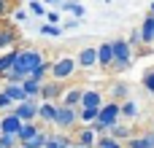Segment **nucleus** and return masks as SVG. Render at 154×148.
Masks as SVG:
<instances>
[{
  "label": "nucleus",
  "instance_id": "f257e3e1",
  "mask_svg": "<svg viewBox=\"0 0 154 148\" xmlns=\"http://www.w3.org/2000/svg\"><path fill=\"white\" fill-rule=\"evenodd\" d=\"M46 62V54L38 49V46H19V54H16V62H14V70L24 78H30V73Z\"/></svg>",
  "mask_w": 154,
  "mask_h": 148
},
{
  "label": "nucleus",
  "instance_id": "f03ea898",
  "mask_svg": "<svg viewBox=\"0 0 154 148\" xmlns=\"http://www.w3.org/2000/svg\"><path fill=\"white\" fill-rule=\"evenodd\" d=\"M114 43V67H111V73H125V70H130L133 67V59H135V51H133V46L127 43V38H116V40H111Z\"/></svg>",
  "mask_w": 154,
  "mask_h": 148
},
{
  "label": "nucleus",
  "instance_id": "7ed1b4c3",
  "mask_svg": "<svg viewBox=\"0 0 154 148\" xmlns=\"http://www.w3.org/2000/svg\"><path fill=\"white\" fill-rule=\"evenodd\" d=\"M76 73H79V62H76V57H60L57 62H51V70H49V75L54 78V81H70V78H76Z\"/></svg>",
  "mask_w": 154,
  "mask_h": 148
},
{
  "label": "nucleus",
  "instance_id": "20e7f679",
  "mask_svg": "<svg viewBox=\"0 0 154 148\" xmlns=\"http://www.w3.org/2000/svg\"><path fill=\"white\" fill-rule=\"evenodd\" d=\"M54 127L62 132H70V129H76L79 127V108H70V105H62V102H57V119H54Z\"/></svg>",
  "mask_w": 154,
  "mask_h": 148
},
{
  "label": "nucleus",
  "instance_id": "39448f33",
  "mask_svg": "<svg viewBox=\"0 0 154 148\" xmlns=\"http://www.w3.org/2000/svg\"><path fill=\"white\" fill-rule=\"evenodd\" d=\"M38 97H27L24 102H19V105H14V116L19 119V121H35L38 119Z\"/></svg>",
  "mask_w": 154,
  "mask_h": 148
},
{
  "label": "nucleus",
  "instance_id": "423d86ee",
  "mask_svg": "<svg viewBox=\"0 0 154 148\" xmlns=\"http://www.w3.org/2000/svg\"><path fill=\"white\" fill-rule=\"evenodd\" d=\"M119 119H122V108H119V102L106 100V102L100 105V111H97V121H103L106 127H114V124H119Z\"/></svg>",
  "mask_w": 154,
  "mask_h": 148
},
{
  "label": "nucleus",
  "instance_id": "0eeeda50",
  "mask_svg": "<svg viewBox=\"0 0 154 148\" xmlns=\"http://www.w3.org/2000/svg\"><path fill=\"white\" fill-rule=\"evenodd\" d=\"M16 43H19V30H16V24L0 19V54L8 51V49H14Z\"/></svg>",
  "mask_w": 154,
  "mask_h": 148
},
{
  "label": "nucleus",
  "instance_id": "6e6552de",
  "mask_svg": "<svg viewBox=\"0 0 154 148\" xmlns=\"http://www.w3.org/2000/svg\"><path fill=\"white\" fill-rule=\"evenodd\" d=\"M97 67L103 73H111V67H114V43L111 40L97 43Z\"/></svg>",
  "mask_w": 154,
  "mask_h": 148
},
{
  "label": "nucleus",
  "instance_id": "1a4fd4ad",
  "mask_svg": "<svg viewBox=\"0 0 154 148\" xmlns=\"http://www.w3.org/2000/svg\"><path fill=\"white\" fill-rule=\"evenodd\" d=\"M62 92H65V86H62V81H43L41 84V94H38V100H46V102H57V100H62Z\"/></svg>",
  "mask_w": 154,
  "mask_h": 148
},
{
  "label": "nucleus",
  "instance_id": "9d476101",
  "mask_svg": "<svg viewBox=\"0 0 154 148\" xmlns=\"http://www.w3.org/2000/svg\"><path fill=\"white\" fill-rule=\"evenodd\" d=\"M76 62H79V70H95L97 67V46H81Z\"/></svg>",
  "mask_w": 154,
  "mask_h": 148
},
{
  "label": "nucleus",
  "instance_id": "9b49d317",
  "mask_svg": "<svg viewBox=\"0 0 154 148\" xmlns=\"http://www.w3.org/2000/svg\"><path fill=\"white\" fill-rule=\"evenodd\" d=\"M103 102H106V94L97 86H84V97H81V105L84 108H100Z\"/></svg>",
  "mask_w": 154,
  "mask_h": 148
},
{
  "label": "nucleus",
  "instance_id": "f8f14e48",
  "mask_svg": "<svg viewBox=\"0 0 154 148\" xmlns=\"http://www.w3.org/2000/svg\"><path fill=\"white\" fill-rule=\"evenodd\" d=\"M81 97H84V86L76 84V86H65L60 102H62V105H70V108H79V105H81Z\"/></svg>",
  "mask_w": 154,
  "mask_h": 148
},
{
  "label": "nucleus",
  "instance_id": "ddd939ff",
  "mask_svg": "<svg viewBox=\"0 0 154 148\" xmlns=\"http://www.w3.org/2000/svg\"><path fill=\"white\" fill-rule=\"evenodd\" d=\"M106 100H114V102H125V100H130V84H125V81H114L111 86H108V97Z\"/></svg>",
  "mask_w": 154,
  "mask_h": 148
},
{
  "label": "nucleus",
  "instance_id": "4468645a",
  "mask_svg": "<svg viewBox=\"0 0 154 148\" xmlns=\"http://www.w3.org/2000/svg\"><path fill=\"white\" fill-rule=\"evenodd\" d=\"M54 119H57V102L41 100V102H38V119H35V121H41V124H54Z\"/></svg>",
  "mask_w": 154,
  "mask_h": 148
},
{
  "label": "nucleus",
  "instance_id": "2eb2a0df",
  "mask_svg": "<svg viewBox=\"0 0 154 148\" xmlns=\"http://www.w3.org/2000/svg\"><path fill=\"white\" fill-rule=\"evenodd\" d=\"M73 143H79V146H89V148H95V143H97V135L92 132V127L87 124H81V129H73Z\"/></svg>",
  "mask_w": 154,
  "mask_h": 148
},
{
  "label": "nucleus",
  "instance_id": "dca6fc26",
  "mask_svg": "<svg viewBox=\"0 0 154 148\" xmlns=\"http://www.w3.org/2000/svg\"><path fill=\"white\" fill-rule=\"evenodd\" d=\"M141 43H143V49H149L154 43V13H146L143 16V22H141Z\"/></svg>",
  "mask_w": 154,
  "mask_h": 148
},
{
  "label": "nucleus",
  "instance_id": "f3484780",
  "mask_svg": "<svg viewBox=\"0 0 154 148\" xmlns=\"http://www.w3.org/2000/svg\"><path fill=\"white\" fill-rule=\"evenodd\" d=\"M108 135H111L114 140H122V143H125V140H130L133 135H141V132L133 129L130 124H114V127H108Z\"/></svg>",
  "mask_w": 154,
  "mask_h": 148
},
{
  "label": "nucleus",
  "instance_id": "a211bd4d",
  "mask_svg": "<svg viewBox=\"0 0 154 148\" xmlns=\"http://www.w3.org/2000/svg\"><path fill=\"white\" fill-rule=\"evenodd\" d=\"M60 8L65 13H70L73 19H84V13H87V5L79 3V0H60Z\"/></svg>",
  "mask_w": 154,
  "mask_h": 148
},
{
  "label": "nucleus",
  "instance_id": "6ab92c4d",
  "mask_svg": "<svg viewBox=\"0 0 154 148\" xmlns=\"http://www.w3.org/2000/svg\"><path fill=\"white\" fill-rule=\"evenodd\" d=\"M41 129H43V124H41V121H22V127H19L16 138H19V143H22V140H30V138H35Z\"/></svg>",
  "mask_w": 154,
  "mask_h": 148
},
{
  "label": "nucleus",
  "instance_id": "aec40b11",
  "mask_svg": "<svg viewBox=\"0 0 154 148\" xmlns=\"http://www.w3.org/2000/svg\"><path fill=\"white\" fill-rule=\"evenodd\" d=\"M19 127H22V121H19L11 111L0 116V132H5V135H16V132H19Z\"/></svg>",
  "mask_w": 154,
  "mask_h": 148
},
{
  "label": "nucleus",
  "instance_id": "412c9836",
  "mask_svg": "<svg viewBox=\"0 0 154 148\" xmlns=\"http://www.w3.org/2000/svg\"><path fill=\"white\" fill-rule=\"evenodd\" d=\"M0 89H3V92L11 97V102H14V105H19V102H24V100H27V94H24L22 84H3Z\"/></svg>",
  "mask_w": 154,
  "mask_h": 148
},
{
  "label": "nucleus",
  "instance_id": "4be33fe9",
  "mask_svg": "<svg viewBox=\"0 0 154 148\" xmlns=\"http://www.w3.org/2000/svg\"><path fill=\"white\" fill-rule=\"evenodd\" d=\"M119 108H122V119H127V121H135L138 116H141V105L130 97V100H125V102H119Z\"/></svg>",
  "mask_w": 154,
  "mask_h": 148
},
{
  "label": "nucleus",
  "instance_id": "5701e85b",
  "mask_svg": "<svg viewBox=\"0 0 154 148\" xmlns=\"http://www.w3.org/2000/svg\"><path fill=\"white\" fill-rule=\"evenodd\" d=\"M16 54H19V46H14V49H8V51H3V54H0V75H3V73H8V70L14 67Z\"/></svg>",
  "mask_w": 154,
  "mask_h": 148
},
{
  "label": "nucleus",
  "instance_id": "b1692460",
  "mask_svg": "<svg viewBox=\"0 0 154 148\" xmlns=\"http://www.w3.org/2000/svg\"><path fill=\"white\" fill-rule=\"evenodd\" d=\"M97 111L100 108H84V105H79V124H92V121H97Z\"/></svg>",
  "mask_w": 154,
  "mask_h": 148
},
{
  "label": "nucleus",
  "instance_id": "393cba45",
  "mask_svg": "<svg viewBox=\"0 0 154 148\" xmlns=\"http://www.w3.org/2000/svg\"><path fill=\"white\" fill-rule=\"evenodd\" d=\"M46 140H49V132H43V129H41L35 138L22 140V143H19V148H43V146H46Z\"/></svg>",
  "mask_w": 154,
  "mask_h": 148
},
{
  "label": "nucleus",
  "instance_id": "a878e982",
  "mask_svg": "<svg viewBox=\"0 0 154 148\" xmlns=\"http://www.w3.org/2000/svg\"><path fill=\"white\" fill-rule=\"evenodd\" d=\"M41 84H43V81L24 78V81H22V89H24V94H27V97H38V94H41Z\"/></svg>",
  "mask_w": 154,
  "mask_h": 148
},
{
  "label": "nucleus",
  "instance_id": "bb28decb",
  "mask_svg": "<svg viewBox=\"0 0 154 148\" xmlns=\"http://www.w3.org/2000/svg\"><path fill=\"white\" fill-rule=\"evenodd\" d=\"M95 148H125V143L122 140H114L111 135H100L97 143H95Z\"/></svg>",
  "mask_w": 154,
  "mask_h": 148
},
{
  "label": "nucleus",
  "instance_id": "cd10ccee",
  "mask_svg": "<svg viewBox=\"0 0 154 148\" xmlns=\"http://www.w3.org/2000/svg\"><path fill=\"white\" fill-rule=\"evenodd\" d=\"M38 32L46 35V38H60V35H62V27H57V24H41Z\"/></svg>",
  "mask_w": 154,
  "mask_h": 148
},
{
  "label": "nucleus",
  "instance_id": "c85d7f7f",
  "mask_svg": "<svg viewBox=\"0 0 154 148\" xmlns=\"http://www.w3.org/2000/svg\"><path fill=\"white\" fill-rule=\"evenodd\" d=\"M49 70H51V62H43V65H38V67L30 73V78H35V81H46Z\"/></svg>",
  "mask_w": 154,
  "mask_h": 148
},
{
  "label": "nucleus",
  "instance_id": "c756f323",
  "mask_svg": "<svg viewBox=\"0 0 154 148\" xmlns=\"http://www.w3.org/2000/svg\"><path fill=\"white\" fill-rule=\"evenodd\" d=\"M141 86H143L149 94H154V67H149V70L143 73V78H141Z\"/></svg>",
  "mask_w": 154,
  "mask_h": 148
},
{
  "label": "nucleus",
  "instance_id": "7c9ffc66",
  "mask_svg": "<svg viewBox=\"0 0 154 148\" xmlns=\"http://www.w3.org/2000/svg\"><path fill=\"white\" fill-rule=\"evenodd\" d=\"M0 148H19V138H16V135L0 132Z\"/></svg>",
  "mask_w": 154,
  "mask_h": 148
},
{
  "label": "nucleus",
  "instance_id": "2f4dec72",
  "mask_svg": "<svg viewBox=\"0 0 154 148\" xmlns=\"http://www.w3.org/2000/svg\"><path fill=\"white\" fill-rule=\"evenodd\" d=\"M30 19V11H24V8H14V13H11V22L14 24H24Z\"/></svg>",
  "mask_w": 154,
  "mask_h": 148
},
{
  "label": "nucleus",
  "instance_id": "473e14b6",
  "mask_svg": "<svg viewBox=\"0 0 154 148\" xmlns=\"http://www.w3.org/2000/svg\"><path fill=\"white\" fill-rule=\"evenodd\" d=\"M125 148H149V143L143 140V135H133L130 140H125Z\"/></svg>",
  "mask_w": 154,
  "mask_h": 148
},
{
  "label": "nucleus",
  "instance_id": "72a5a7b5",
  "mask_svg": "<svg viewBox=\"0 0 154 148\" xmlns=\"http://www.w3.org/2000/svg\"><path fill=\"white\" fill-rule=\"evenodd\" d=\"M8 111H14V102H11V97L0 89V113H8Z\"/></svg>",
  "mask_w": 154,
  "mask_h": 148
},
{
  "label": "nucleus",
  "instance_id": "f704fd0d",
  "mask_svg": "<svg viewBox=\"0 0 154 148\" xmlns=\"http://www.w3.org/2000/svg\"><path fill=\"white\" fill-rule=\"evenodd\" d=\"M30 13L32 16H46V5L38 3V0H30Z\"/></svg>",
  "mask_w": 154,
  "mask_h": 148
},
{
  "label": "nucleus",
  "instance_id": "c9c22d12",
  "mask_svg": "<svg viewBox=\"0 0 154 148\" xmlns=\"http://www.w3.org/2000/svg\"><path fill=\"white\" fill-rule=\"evenodd\" d=\"M14 13V0H0V19Z\"/></svg>",
  "mask_w": 154,
  "mask_h": 148
},
{
  "label": "nucleus",
  "instance_id": "e433bc0d",
  "mask_svg": "<svg viewBox=\"0 0 154 148\" xmlns=\"http://www.w3.org/2000/svg\"><path fill=\"white\" fill-rule=\"evenodd\" d=\"M89 127H92V132H95V135H97V138H100V135H108V127H106V124H103V121H92V124H89Z\"/></svg>",
  "mask_w": 154,
  "mask_h": 148
},
{
  "label": "nucleus",
  "instance_id": "4c0bfd02",
  "mask_svg": "<svg viewBox=\"0 0 154 148\" xmlns=\"http://www.w3.org/2000/svg\"><path fill=\"white\" fill-rule=\"evenodd\" d=\"M141 135H143V140L149 143V148H154V129L149 127V129H141Z\"/></svg>",
  "mask_w": 154,
  "mask_h": 148
},
{
  "label": "nucleus",
  "instance_id": "58836bf2",
  "mask_svg": "<svg viewBox=\"0 0 154 148\" xmlns=\"http://www.w3.org/2000/svg\"><path fill=\"white\" fill-rule=\"evenodd\" d=\"M46 24H57L60 27V13L57 11H46Z\"/></svg>",
  "mask_w": 154,
  "mask_h": 148
},
{
  "label": "nucleus",
  "instance_id": "ea45409f",
  "mask_svg": "<svg viewBox=\"0 0 154 148\" xmlns=\"http://www.w3.org/2000/svg\"><path fill=\"white\" fill-rule=\"evenodd\" d=\"M79 24H81V19H68V22H65V30H76Z\"/></svg>",
  "mask_w": 154,
  "mask_h": 148
},
{
  "label": "nucleus",
  "instance_id": "a19ab883",
  "mask_svg": "<svg viewBox=\"0 0 154 148\" xmlns=\"http://www.w3.org/2000/svg\"><path fill=\"white\" fill-rule=\"evenodd\" d=\"M149 13H154V0H152V5H149Z\"/></svg>",
  "mask_w": 154,
  "mask_h": 148
},
{
  "label": "nucleus",
  "instance_id": "79ce46f5",
  "mask_svg": "<svg viewBox=\"0 0 154 148\" xmlns=\"http://www.w3.org/2000/svg\"><path fill=\"white\" fill-rule=\"evenodd\" d=\"M73 148H89V146H79V143H73Z\"/></svg>",
  "mask_w": 154,
  "mask_h": 148
},
{
  "label": "nucleus",
  "instance_id": "37998d69",
  "mask_svg": "<svg viewBox=\"0 0 154 148\" xmlns=\"http://www.w3.org/2000/svg\"><path fill=\"white\" fill-rule=\"evenodd\" d=\"M43 3H60V0H43Z\"/></svg>",
  "mask_w": 154,
  "mask_h": 148
},
{
  "label": "nucleus",
  "instance_id": "c03bdc74",
  "mask_svg": "<svg viewBox=\"0 0 154 148\" xmlns=\"http://www.w3.org/2000/svg\"><path fill=\"white\" fill-rule=\"evenodd\" d=\"M62 148H73V143H68V146H62Z\"/></svg>",
  "mask_w": 154,
  "mask_h": 148
},
{
  "label": "nucleus",
  "instance_id": "a18cd8bd",
  "mask_svg": "<svg viewBox=\"0 0 154 148\" xmlns=\"http://www.w3.org/2000/svg\"><path fill=\"white\" fill-rule=\"evenodd\" d=\"M152 129H154V119H152Z\"/></svg>",
  "mask_w": 154,
  "mask_h": 148
},
{
  "label": "nucleus",
  "instance_id": "49530a36",
  "mask_svg": "<svg viewBox=\"0 0 154 148\" xmlns=\"http://www.w3.org/2000/svg\"><path fill=\"white\" fill-rule=\"evenodd\" d=\"M103 3H111V0H103Z\"/></svg>",
  "mask_w": 154,
  "mask_h": 148
}]
</instances>
